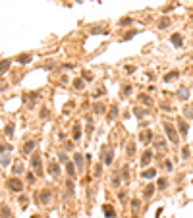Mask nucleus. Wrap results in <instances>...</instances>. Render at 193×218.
<instances>
[{"label":"nucleus","mask_w":193,"mask_h":218,"mask_svg":"<svg viewBox=\"0 0 193 218\" xmlns=\"http://www.w3.org/2000/svg\"><path fill=\"white\" fill-rule=\"evenodd\" d=\"M155 189H156V185L149 183V185H147V189H145V199H151V197H153V193H155Z\"/></svg>","instance_id":"15"},{"label":"nucleus","mask_w":193,"mask_h":218,"mask_svg":"<svg viewBox=\"0 0 193 218\" xmlns=\"http://www.w3.org/2000/svg\"><path fill=\"white\" fill-rule=\"evenodd\" d=\"M66 170H68V176L70 178H75V174H77V172H75V164L74 162H66Z\"/></svg>","instance_id":"13"},{"label":"nucleus","mask_w":193,"mask_h":218,"mask_svg":"<svg viewBox=\"0 0 193 218\" xmlns=\"http://www.w3.org/2000/svg\"><path fill=\"white\" fill-rule=\"evenodd\" d=\"M189 154H191L189 147H184V149H182V158H185V160H187V158H189Z\"/></svg>","instance_id":"26"},{"label":"nucleus","mask_w":193,"mask_h":218,"mask_svg":"<svg viewBox=\"0 0 193 218\" xmlns=\"http://www.w3.org/2000/svg\"><path fill=\"white\" fill-rule=\"evenodd\" d=\"M10 68V60H4V62H0V74H4L6 70Z\"/></svg>","instance_id":"21"},{"label":"nucleus","mask_w":193,"mask_h":218,"mask_svg":"<svg viewBox=\"0 0 193 218\" xmlns=\"http://www.w3.org/2000/svg\"><path fill=\"white\" fill-rule=\"evenodd\" d=\"M185 118H187V120L193 118V108H185Z\"/></svg>","instance_id":"32"},{"label":"nucleus","mask_w":193,"mask_h":218,"mask_svg":"<svg viewBox=\"0 0 193 218\" xmlns=\"http://www.w3.org/2000/svg\"><path fill=\"white\" fill-rule=\"evenodd\" d=\"M129 93H131V85H124V89H122V97H128Z\"/></svg>","instance_id":"27"},{"label":"nucleus","mask_w":193,"mask_h":218,"mask_svg":"<svg viewBox=\"0 0 193 218\" xmlns=\"http://www.w3.org/2000/svg\"><path fill=\"white\" fill-rule=\"evenodd\" d=\"M74 87H75V89H83V79H75V81H74Z\"/></svg>","instance_id":"31"},{"label":"nucleus","mask_w":193,"mask_h":218,"mask_svg":"<svg viewBox=\"0 0 193 218\" xmlns=\"http://www.w3.org/2000/svg\"><path fill=\"white\" fill-rule=\"evenodd\" d=\"M93 112H95V114H102V112H104V104H102V102H97L95 106H93Z\"/></svg>","instance_id":"17"},{"label":"nucleus","mask_w":193,"mask_h":218,"mask_svg":"<svg viewBox=\"0 0 193 218\" xmlns=\"http://www.w3.org/2000/svg\"><path fill=\"white\" fill-rule=\"evenodd\" d=\"M139 101L145 102V104H151V97L149 95H139Z\"/></svg>","instance_id":"28"},{"label":"nucleus","mask_w":193,"mask_h":218,"mask_svg":"<svg viewBox=\"0 0 193 218\" xmlns=\"http://www.w3.org/2000/svg\"><path fill=\"white\" fill-rule=\"evenodd\" d=\"M168 25H170V19H168V18H164V19H160V21H158V27H160V29H166Z\"/></svg>","instance_id":"23"},{"label":"nucleus","mask_w":193,"mask_h":218,"mask_svg":"<svg viewBox=\"0 0 193 218\" xmlns=\"http://www.w3.org/2000/svg\"><path fill=\"white\" fill-rule=\"evenodd\" d=\"M156 176V170L155 168H147L145 172H141V178H145V180H151V178Z\"/></svg>","instance_id":"9"},{"label":"nucleus","mask_w":193,"mask_h":218,"mask_svg":"<svg viewBox=\"0 0 193 218\" xmlns=\"http://www.w3.org/2000/svg\"><path fill=\"white\" fill-rule=\"evenodd\" d=\"M139 207H141V201H139V199H133V201H131V209H135V210H137Z\"/></svg>","instance_id":"30"},{"label":"nucleus","mask_w":193,"mask_h":218,"mask_svg":"<svg viewBox=\"0 0 193 218\" xmlns=\"http://www.w3.org/2000/svg\"><path fill=\"white\" fill-rule=\"evenodd\" d=\"M139 139H141L145 145L153 143V131H151V130H143V131H141V135H139Z\"/></svg>","instance_id":"3"},{"label":"nucleus","mask_w":193,"mask_h":218,"mask_svg":"<svg viewBox=\"0 0 193 218\" xmlns=\"http://www.w3.org/2000/svg\"><path fill=\"white\" fill-rule=\"evenodd\" d=\"M60 162H68V156H66V154H64V153L60 154Z\"/></svg>","instance_id":"38"},{"label":"nucleus","mask_w":193,"mask_h":218,"mask_svg":"<svg viewBox=\"0 0 193 218\" xmlns=\"http://www.w3.org/2000/svg\"><path fill=\"white\" fill-rule=\"evenodd\" d=\"M151 160H153V151H145L143 156H141V166L145 168L147 164H151Z\"/></svg>","instance_id":"7"},{"label":"nucleus","mask_w":193,"mask_h":218,"mask_svg":"<svg viewBox=\"0 0 193 218\" xmlns=\"http://www.w3.org/2000/svg\"><path fill=\"white\" fill-rule=\"evenodd\" d=\"M164 168L168 172H172V162H170V160H164Z\"/></svg>","instance_id":"35"},{"label":"nucleus","mask_w":193,"mask_h":218,"mask_svg":"<svg viewBox=\"0 0 193 218\" xmlns=\"http://www.w3.org/2000/svg\"><path fill=\"white\" fill-rule=\"evenodd\" d=\"M135 154V143H131V145H128V156H133Z\"/></svg>","instance_id":"29"},{"label":"nucleus","mask_w":193,"mask_h":218,"mask_svg":"<svg viewBox=\"0 0 193 218\" xmlns=\"http://www.w3.org/2000/svg\"><path fill=\"white\" fill-rule=\"evenodd\" d=\"M79 137H81V127H79V124H75L74 125V139L77 141Z\"/></svg>","instance_id":"19"},{"label":"nucleus","mask_w":193,"mask_h":218,"mask_svg":"<svg viewBox=\"0 0 193 218\" xmlns=\"http://www.w3.org/2000/svg\"><path fill=\"white\" fill-rule=\"evenodd\" d=\"M6 133H8V135L14 133V125H12V124H8V127H6Z\"/></svg>","instance_id":"36"},{"label":"nucleus","mask_w":193,"mask_h":218,"mask_svg":"<svg viewBox=\"0 0 193 218\" xmlns=\"http://www.w3.org/2000/svg\"><path fill=\"white\" fill-rule=\"evenodd\" d=\"M75 166H77L79 170H83V156L81 154H75Z\"/></svg>","instance_id":"20"},{"label":"nucleus","mask_w":193,"mask_h":218,"mask_svg":"<svg viewBox=\"0 0 193 218\" xmlns=\"http://www.w3.org/2000/svg\"><path fill=\"white\" fill-rule=\"evenodd\" d=\"M48 170H50L52 176H58V174H60V166H58V164H54V162H52L50 166H48Z\"/></svg>","instance_id":"18"},{"label":"nucleus","mask_w":193,"mask_h":218,"mask_svg":"<svg viewBox=\"0 0 193 218\" xmlns=\"http://www.w3.org/2000/svg\"><path fill=\"white\" fill-rule=\"evenodd\" d=\"M37 201H41L43 205H48L50 203V191L45 189V191H41V193H37Z\"/></svg>","instance_id":"4"},{"label":"nucleus","mask_w":193,"mask_h":218,"mask_svg":"<svg viewBox=\"0 0 193 218\" xmlns=\"http://www.w3.org/2000/svg\"><path fill=\"white\" fill-rule=\"evenodd\" d=\"M14 172H16V174H19V172H21V164H16V166H14Z\"/></svg>","instance_id":"37"},{"label":"nucleus","mask_w":193,"mask_h":218,"mask_svg":"<svg viewBox=\"0 0 193 218\" xmlns=\"http://www.w3.org/2000/svg\"><path fill=\"white\" fill-rule=\"evenodd\" d=\"M131 23V18H124V19H120V25H129Z\"/></svg>","instance_id":"33"},{"label":"nucleus","mask_w":193,"mask_h":218,"mask_svg":"<svg viewBox=\"0 0 193 218\" xmlns=\"http://www.w3.org/2000/svg\"><path fill=\"white\" fill-rule=\"evenodd\" d=\"M135 116H137V118L143 116V110H141V108H137V110H135Z\"/></svg>","instance_id":"39"},{"label":"nucleus","mask_w":193,"mask_h":218,"mask_svg":"<svg viewBox=\"0 0 193 218\" xmlns=\"http://www.w3.org/2000/svg\"><path fill=\"white\" fill-rule=\"evenodd\" d=\"M164 131H166V135H168L170 143H176V145H178L180 137H178V131H176L174 125H172V124H164Z\"/></svg>","instance_id":"1"},{"label":"nucleus","mask_w":193,"mask_h":218,"mask_svg":"<svg viewBox=\"0 0 193 218\" xmlns=\"http://www.w3.org/2000/svg\"><path fill=\"white\" fill-rule=\"evenodd\" d=\"M8 187L12 191H21L23 189V181L18 180V178H10V180H8Z\"/></svg>","instance_id":"2"},{"label":"nucleus","mask_w":193,"mask_h":218,"mask_svg":"<svg viewBox=\"0 0 193 218\" xmlns=\"http://www.w3.org/2000/svg\"><path fill=\"white\" fill-rule=\"evenodd\" d=\"M29 60H31V56H19V62H21V64H27Z\"/></svg>","instance_id":"34"},{"label":"nucleus","mask_w":193,"mask_h":218,"mask_svg":"<svg viewBox=\"0 0 193 218\" xmlns=\"http://www.w3.org/2000/svg\"><path fill=\"white\" fill-rule=\"evenodd\" d=\"M178 75H180V74H178V71L174 70V71H170V74H166L164 77H162V81H166V83H170V81H174V79L178 77Z\"/></svg>","instance_id":"14"},{"label":"nucleus","mask_w":193,"mask_h":218,"mask_svg":"<svg viewBox=\"0 0 193 218\" xmlns=\"http://www.w3.org/2000/svg\"><path fill=\"white\" fill-rule=\"evenodd\" d=\"M0 216H4V218H10V216H12V210H10L4 203H0Z\"/></svg>","instance_id":"11"},{"label":"nucleus","mask_w":193,"mask_h":218,"mask_svg":"<svg viewBox=\"0 0 193 218\" xmlns=\"http://www.w3.org/2000/svg\"><path fill=\"white\" fill-rule=\"evenodd\" d=\"M33 149H35V141H27V143L23 145V149H21V153L23 154H29L33 151Z\"/></svg>","instance_id":"12"},{"label":"nucleus","mask_w":193,"mask_h":218,"mask_svg":"<svg viewBox=\"0 0 193 218\" xmlns=\"http://www.w3.org/2000/svg\"><path fill=\"white\" fill-rule=\"evenodd\" d=\"M104 214H106V216H108V218H112V216H114V210H112V207H108V205H104Z\"/></svg>","instance_id":"25"},{"label":"nucleus","mask_w":193,"mask_h":218,"mask_svg":"<svg viewBox=\"0 0 193 218\" xmlns=\"http://www.w3.org/2000/svg\"><path fill=\"white\" fill-rule=\"evenodd\" d=\"M172 45H174V47H182V45H184L182 35H172Z\"/></svg>","instance_id":"16"},{"label":"nucleus","mask_w":193,"mask_h":218,"mask_svg":"<svg viewBox=\"0 0 193 218\" xmlns=\"http://www.w3.org/2000/svg\"><path fill=\"white\" fill-rule=\"evenodd\" d=\"M166 185H168V180H166V178H160V180H158V183H156V187H158V189H164Z\"/></svg>","instance_id":"22"},{"label":"nucleus","mask_w":193,"mask_h":218,"mask_svg":"<svg viewBox=\"0 0 193 218\" xmlns=\"http://www.w3.org/2000/svg\"><path fill=\"white\" fill-rule=\"evenodd\" d=\"M178 97H180V101H187V98H189V89L187 87H180Z\"/></svg>","instance_id":"8"},{"label":"nucleus","mask_w":193,"mask_h":218,"mask_svg":"<svg viewBox=\"0 0 193 218\" xmlns=\"http://www.w3.org/2000/svg\"><path fill=\"white\" fill-rule=\"evenodd\" d=\"M31 166H33V170L37 172L39 176L43 174V172H41V156H39V154H33V158H31Z\"/></svg>","instance_id":"5"},{"label":"nucleus","mask_w":193,"mask_h":218,"mask_svg":"<svg viewBox=\"0 0 193 218\" xmlns=\"http://www.w3.org/2000/svg\"><path fill=\"white\" fill-rule=\"evenodd\" d=\"M112 160H114V151H112V149H108V151H106V154H104V158H102V162H104V164H112Z\"/></svg>","instance_id":"10"},{"label":"nucleus","mask_w":193,"mask_h":218,"mask_svg":"<svg viewBox=\"0 0 193 218\" xmlns=\"http://www.w3.org/2000/svg\"><path fill=\"white\" fill-rule=\"evenodd\" d=\"M178 130H180V135H182V137H185V135H187V124H185V120L184 118H178Z\"/></svg>","instance_id":"6"},{"label":"nucleus","mask_w":193,"mask_h":218,"mask_svg":"<svg viewBox=\"0 0 193 218\" xmlns=\"http://www.w3.org/2000/svg\"><path fill=\"white\" fill-rule=\"evenodd\" d=\"M18 203L21 205L23 209H25V207H27V205H29V199H27V197H25V195H23V197H19V199H18Z\"/></svg>","instance_id":"24"}]
</instances>
